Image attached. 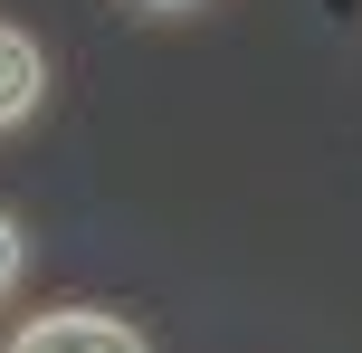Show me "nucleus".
Instances as JSON below:
<instances>
[{
  "instance_id": "nucleus-1",
  "label": "nucleus",
  "mask_w": 362,
  "mask_h": 353,
  "mask_svg": "<svg viewBox=\"0 0 362 353\" xmlns=\"http://www.w3.org/2000/svg\"><path fill=\"white\" fill-rule=\"evenodd\" d=\"M0 353H153L144 325L115 316V306H48V316H29Z\"/></svg>"
},
{
  "instance_id": "nucleus-2",
  "label": "nucleus",
  "mask_w": 362,
  "mask_h": 353,
  "mask_svg": "<svg viewBox=\"0 0 362 353\" xmlns=\"http://www.w3.org/2000/svg\"><path fill=\"white\" fill-rule=\"evenodd\" d=\"M38 105H48V48L19 19H0V134L38 125Z\"/></svg>"
},
{
  "instance_id": "nucleus-3",
  "label": "nucleus",
  "mask_w": 362,
  "mask_h": 353,
  "mask_svg": "<svg viewBox=\"0 0 362 353\" xmlns=\"http://www.w3.org/2000/svg\"><path fill=\"white\" fill-rule=\"evenodd\" d=\"M19 277H29V239H19V220L0 210V306L19 296Z\"/></svg>"
},
{
  "instance_id": "nucleus-4",
  "label": "nucleus",
  "mask_w": 362,
  "mask_h": 353,
  "mask_svg": "<svg viewBox=\"0 0 362 353\" xmlns=\"http://www.w3.org/2000/svg\"><path fill=\"white\" fill-rule=\"evenodd\" d=\"M124 10H144V19H191V10H210V0H124Z\"/></svg>"
}]
</instances>
